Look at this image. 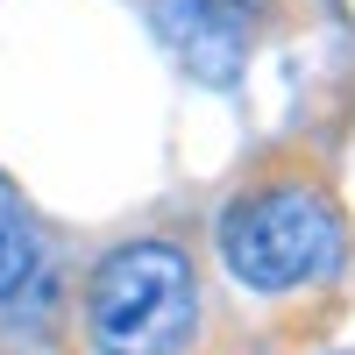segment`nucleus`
I'll list each match as a JSON object with an SVG mask.
<instances>
[{"mask_svg":"<svg viewBox=\"0 0 355 355\" xmlns=\"http://www.w3.org/2000/svg\"><path fill=\"white\" fill-rule=\"evenodd\" d=\"M150 21L164 50L185 64V78L199 85H234L249 57V15L227 0H150Z\"/></svg>","mask_w":355,"mask_h":355,"instance_id":"obj_3","label":"nucleus"},{"mask_svg":"<svg viewBox=\"0 0 355 355\" xmlns=\"http://www.w3.org/2000/svg\"><path fill=\"white\" fill-rule=\"evenodd\" d=\"M348 227L334 214V199L320 185L277 178V185H249L242 199H227L220 214V263L249 291H306L320 277L341 270Z\"/></svg>","mask_w":355,"mask_h":355,"instance_id":"obj_1","label":"nucleus"},{"mask_svg":"<svg viewBox=\"0 0 355 355\" xmlns=\"http://www.w3.org/2000/svg\"><path fill=\"white\" fill-rule=\"evenodd\" d=\"M36 234H28V220L15 214V199H0V306L15 299V291L36 277Z\"/></svg>","mask_w":355,"mask_h":355,"instance_id":"obj_4","label":"nucleus"},{"mask_svg":"<svg viewBox=\"0 0 355 355\" xmlns=\"http://www.w3.org/2000/svg\"><path fill=\"white\" fill-rule=\"evenodd\" d=\"M199 327V277L178 242H121L85 284L93 355H178Z\"/></svg>","mask_w":355,"mask_h":355,"instance_id":"obj_2","label":"nucleus"},{"mask_svg":"<svg viewBox=\"0 0 355 355\" xmlns=\"http://www.w3.org/2000/svg\"><path fill=\"white\" fill-rule=\"evenodd\" d=\"M227 8H242V15H256V8H263V0H227Z\"/></svg>","mask_w":355,"mask_h":355,"instance_id":"obj_5","label":"nucleus"}]
</instances>
